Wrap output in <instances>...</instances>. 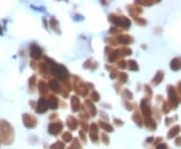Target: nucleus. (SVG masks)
Masks as SVG:
<instances>
[{
    "instance_id": "423d86ee",
    "label": "nucleus",
    "mask_w": 181,
    "mask_h": 149,
    "mask_svg": "<svg viewBox=\"0 0 181 149\" xmlns=\"http://www.w3.org/2000/svg\"><path fill=\"white\" fill-rule=\"evenodd\" d=\"M49 86H51V88L53 90H55V91H58V89H60V86H58V82H55V81H51V83H49Z\"/></svg>"
},
{
    "instance_id": "39448f33",
    "label": "nucleus",
    "mask_w": 181,
    "mask_h": 149,
    "mask_svg": "<svg viewBox=\"0 0 181 149\" xmlns=\"http://www.w3.org/2000/svg\"><path fill=\"white\" fill-rule=\"evenodd\" d=\"M176 65L173 67V69H175V70L180 69V67H181V60H180V58H176V60H174L173 62H172L171 65Z\"/></svg>"
},
{
    "instance_id": "0eeeda50",
    "label": "nucleus",
    "mask_w": 181,
    "mask_h": 149,
    "mask_svg": "<svg viewBox=\"0 0 181 149\" xmlns=\"http://www.w3.org/2000/svg\"><path fill=\"white\" fill-rule=\"evenodd\" d=\"M56 99H54V98H51V108H56Z\"/></svg>"
},
{
    "instance_id": "f03ea898",
    "label": "nucleus",
    "mask_w": 181,
    "mask_h": 149,
    "mask_svg": "<svg viewBox=\"0 0 181 149\" xmlns=\"http://www.w3.org/2000/svg\"><path fill=\"white\" fill-rule=\"evenodd\" d=\"M46 109H47L46 100H45L44 98H41L37 104V109H36V111H37L38 113H43L46 111Z\"/></svg>"
},
{
    "instance_id": "f257e3e1",
    "label": "nucleus",
    "mask_w": 181,
    "mask_h": 149,
    "mask_svg": "<svg viewBox=\"0 0 181 149\" xmlns=\"http://www.w3.org/2000/svg\"><path fill=\"white\" fill-rule=\"evenodd\" d=\"M53 72L55 76H58L60 79H65L67 77V72L62 65H53Z\"/></svg>"
},
{
    "instance_id": "6e6552de",
    "label": "nucleus",
    "mask_w": 181,
    "mask_h": 149,
    "mask_svg": "<svg viewBox=\"0 0 181 149\" xmlns=\"http://www.w3.org/2000/svg\"><path fill=\"white\" fill-rule=\"evenodd\" d=\"M157 149H166V147H165V145H160Z\"/></svg>"
},
{
    "instance_id": "1a4fd4ad",
    "label": "nucleus",
    "mask_w": 181,
    "mask_h": 149,
    "mask_svg": "<svg viewBox=\"0 0 181 149\" xmlns=\"http://www.w3.org/2000/svg\"><path fill=\"white\" fill-rule=\"evenodd\" d=\"M0 34H2V31H1V28H0Z\"/></svg>"
},
{
    "instance_id": "20e7f679",
    "label": "nucleus",
    "mask_w": 181,
    "mask_h": 149,
    "mask_svg": "<svg viewBox=\"0 0 181 149\" xmlns=\"http://www.w3.org/2000/svg\"><path fill=\"white\" fill-rule=\"evenodd\" d=\"M60 129H62V125L60 123H54L49 126V132L51 134H56V133L60 132Z\"/></svg>"
},
{
    "instance_id": "7ed1b4c3",
    "label": "nucleus",
    "mask_w": 181,
    "mask_h": 149,
    "mask_svg": "<svg viewBox=\"0 0 181 149\" xmlns=\"http://www.w3.org/2000/svg\"><path fill=\"white\" fill-rule=\"evenodd\" d=\"M30 55L33 58H39L40 56H41V49L36 46H32L30 51Z\"/></svg>"
}]
</instances>
